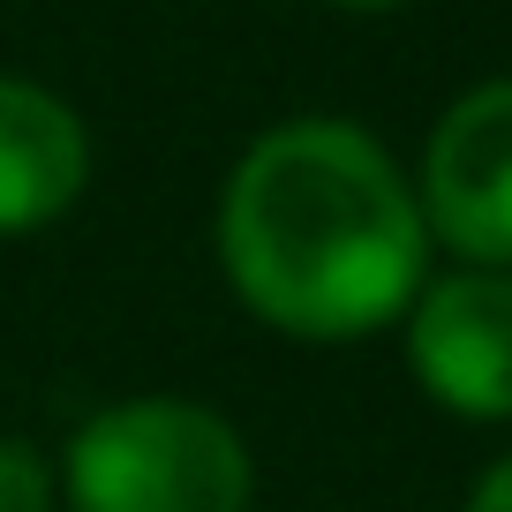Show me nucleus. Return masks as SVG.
I'll use <instances>...</instances> for the list:
<instances>
[{
	"label": "nucleus",
	"mask_w": 512,
	"mask_h": 512,
	"mask_svg": "<svg viewBox=\"0 0 512 512\" xmlns=\"http://www.w3.org/2000/svg\"><path fill=\"white\" fill-rule=\"evenodd\" d=\"M61 505V475L38 445L0 437V512H53Z\"/></svg>",
	"instance_id": "6"
},
{
	"label": "nucleus",
	"mask_w": 512,
	"mask_h": 512,
	"mask_svg": "<svg viewBox=\"0 0 512 512\" xmlns=\"http://www.w3.org/2000/svg\"><path fill=\"white\" fill-rule=\"evenodd\" d=\"M91 189V128L38 76H0V241L46 234Z\"/></svg>",
	"instance_id": "5"
},
{
	"label": "nucleus",
	"mask_w": 512,
	"mask_h": 512,
	"mask_svg": "<svg viewBox=\"0 0 512 512\" xmlns=\"http://www.w3.org/2000/svg\"><path fill=\"white\" fill-rule=\"evenodd\" d=\"M219 272L256 324L309 347L392 332L430 279L415 174L339 113L264 128L219 189Z\"/></svg>",
	"instance_id": "1"
},
{
	"label": "nucleus",
	"mask_w": 512,
	"mask_h": 512,
	"mask_svg": "<svg viewBox=\"0 0 512 512\" xmlns=\"http://www.w3.org/2000/svg\"><path fill=\"white\" fill-rule=\"evenodd\" d=\"M53 475L68 512H249L256 497L249 437L181 392H136L83 415Z\"/></svg>",
	"instance_id": "2"
},
{
	"label": "nucleus",
	"mask_w": 512,
	"mask_h": 512,
	"mask_svg": "<svg viewBox=\"0 0 512 512\" xmlns=\"http://www.w3.org/2000/svg\"><path fill=\"white\" fill-rule=\"evenodd\" d=\"M324 8H347V16H392V8H407V0H324Z\"/></svg>",
	"instance_id": "8"
},
{
	"label": "nucleus",
	"mask_w": 512,
	"mask_h": 512,
	"mask_svg": "<svg viewBox=\"0 0 512 512\" xmlns=\"http://www.w3.org/2000/svg\"><path fill=\"white\" fill-rule=\"evenodd\" d=\"M407 369L445 415L512 422V272H452L422 279L407 309Z\"/></svg>",
	"instance_id": "4"
},
{
	"label": "nucleus",
	"mask_w": 512,
	"mask_h": 512,
	"mask_svg": "<svg viewBox=\"0 0 512 512\" xmlns=\"http://www.w3.org/2000/svg\"><path fill=\"white\" fill-rule=\"evenodd\" d=\"M460 512H512V452H497V460L475 475V490H467Z\"/></svg>",
	"instance_id": "7"
},
{
	"label": "nucleus",
	"mask_w": 512,
	"mask_h": 512,
	"mask_svg": "<svg viewBox=\"0 0 512 512\" xmlns=\"http://www.w3.org/2000/svg\"><path fill=\"white\" fill-rule=\"evenodd\" d=\"M430 249L475 272H512V76H482L437 113L415 166Z\"/></svg>",
	"instance_id": "3"
}]
</instances>
